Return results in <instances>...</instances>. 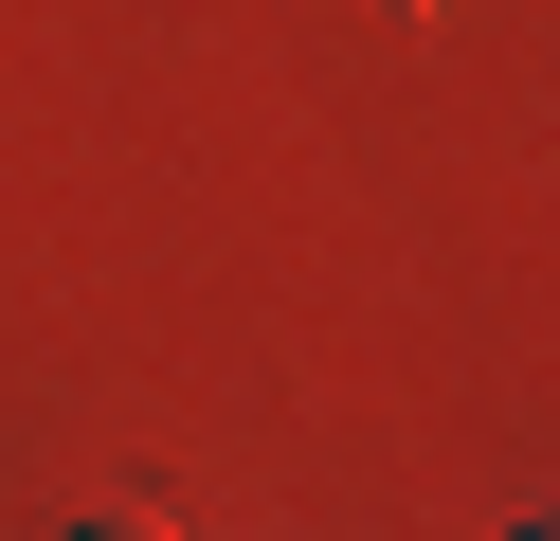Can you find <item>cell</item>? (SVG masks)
Wrapping results in <instances>:
<instances>
[{
  "instance_id": "1",
  "label": "cell",
  "mask_w": 560,
  "mask_h": 541,
  "mask_svg": "<svg viewBox=\"0 0 560 541\" xmlns=\"http://www.w3.org/2000/svg\"><path fill=\"white\" fill-rule=\"evenodd\" d=\"M73 541H182V524H163V505H109V524H73Z\"/></svg>"
},
{
  "instance_id": "2",
  "label": "cell",
  "mask_w": 560,
  "mask_h": 541,
  "mask_svg": "<svg viewBox=\"0 0 560 541\" xmlns=\"http://www.w3.org/2000/svg\"><path fill=\"white\" fill-rule=\"evenodd\" d=\"M524 541H542V524H524Z\"/></svg>"
}]
</instances>
